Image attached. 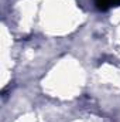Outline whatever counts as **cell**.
<instances>
[{"label":"cell","instance_id":"cell-1","mask_svg":"<svg viewBox=\"0 0 120 122\" xmlns=\"http://www.w3.org/2000/svg\"><path fill=\"white\" fill-rule=\"evenodd\" d=\"M96 1V6L100 9V10H106L109 7H113V6H119L120 0H95Z\"/></svg>","mask_w":120,"mask_h":122}]
</instances>
